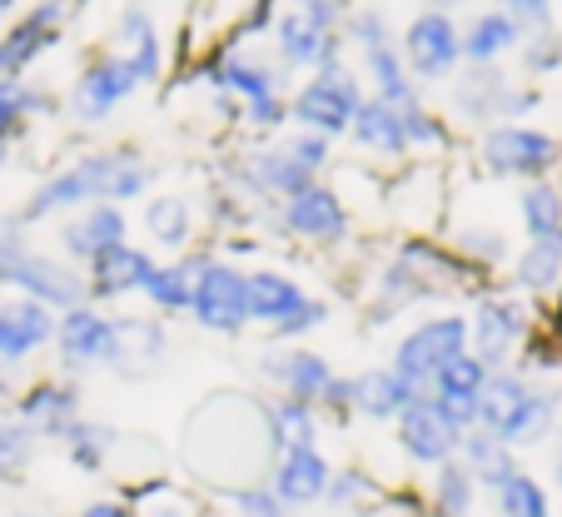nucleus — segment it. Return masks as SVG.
Returning a JSON list of instances; mask_svg holds the SVG:
<instances>
[{
    "label": "nucleus",
    "mask_w": 562,
    "mask_h": 517,
    "mask_svg": "<svg viewBox=\"0 0 562 517\" xmlns=\"http://www.w3.org/2000/svg\"><path fill=\"white\" fill-rule=\"evenodd\" d=\"M145 229H149V239H155V244H165V249H180V244L194 234L190 204L175 200V194H165V200H149V210H145Z\"/></svg>",
    "instance_id": "obj_40"
},
{
    "label": "nucleus",
    "mask_w": 562,
    "mask_h": 517,
    "mask_svg": "<svg viewBox=\"0 0 562 517\" xmlns=\"http://www.w3.org/2000/svg\"><path fill=\"white\" fill-rule=\"evenodd\" d=\"M363 70H369V80H373V90H379V100L389 110H414V105H424L418 100V90H414V75L404 70V55L393 50V45H379V50H363Z\"/></svg>",
    "instance_id": "obj_29"
},
{
    "label": "nucleus",
    "mask_w": 562,
    "mask_h": 517,
    "mask_svg": "<svg viewBox=\"0 0 562 517\" xmlns=\"http://www.w3.org/2000/svg\"><path fill=\"white\" fill-rule=\"evenodd\" d=\"M60 443H65V458H70L80 473H100V468L110 463V453H115L120 434L115 428H105V423H95V418H80Z\"/></svg>",
    "instance_id": "obj_34"
},
{
    "label": "nucleus",
    "mask_w": 562,
    "mask_h": 517,
    "mask_svg": "<svg viewBox=\"0 0 562 517\" xmlns=\"http://www.w3.org/2000/svg\"><path fill=\"white\" fill-rule=\"evenodd\" d=\"M284 149L289 159H294L299 169H308V175H318V169L329 165V139L324 135H314V130H299V135H284Z\"/></svg>",
    "instance_id": "obj_45"
},
{
    "label": "nucleus",
    "mask_w": 562,
    "mask_h": 517,
    "mask_svg": "<svg viewBox=\"0 0 562 517\" xmlns=\"http://www.w3.org/2000/svg\"><path fill=\"white\" fill-rule=\"evenodd\" d=\"M493 503H498V517H552V503H548V493H542V483L528 477L522 468L508 483L493 487Z\"/></svg>",
    "instance_id": "obj_39"
},
{
    "label": "nucleus",
    "mask_w": 562,
    "mask_h": 517,
    "mask_svg": "<svg viewBox=\"0 0 562 517\" xmlns=\"http://www.w3.org/2000/svg\"><path fill=\"white\" fill-rule=\"evenodd\" d=\"M477 155H483V169H493V175H542V169L558 165V139L542 135V130H528V125H493L488 135H483V145H477Z\"/></svg>",
    "instance_id": "obj_9"
},
{
    "label": "nucleus",
    "mask_w": 562,
    "mask_h": 517,
    "mask_svg": "<svg viewBox=\"0 0 562 517\" xmlns=\"http://www.w3.org/2000/svg\"><path fill=\"white\" fill-rule=\"evenodd\" d=\"M318 418H324V413H318L314 403H299V398L265 403L269 448H274V453H289V448H318Z\"/></svg>",
    "instance_id": "obj_24"
},
{
    "label": "nucleus",
    "mask_w": 562,
    "mask_h": 517,
    "mask_svg": "<svg viewBox=\"0 0 562 517\" xmlns=\"http://www.w3.org/2000/svg\"><path fill=\"white\" fill-rule=\"evenodd\" d=\"M55 353L70 373L120 369V328L95 304H75L55 318Z\"/></svg>",
    "instance_id": "obj_6"
},
{
    "label": "nucleus",
    "mask_w": 562,
    "mask_h": 517,
    "mask_svg": "<svg viewBox=\"0 0 562 517\" xmlns=\"http://www.w3.org/2000/svg\"><path fill=\"white\" fill-rule=\"evenodd\" d=\"M299 15H304L314 31L339 35V5H334V0H299Z\"/></svg>",
    "instance_id": "obj_50"
},
{
    "label": "nucleus",
    "mask_w": 562,
    "mask_h": 517,
    "mask_svg": "<svg viewBox=\"0 0 562 517\" xmlns=\"http://www.w3.org/2000/svg\"><path fill=\"white\" fill-rule=\"evenodd\" d=\"M194 269H200V259H184V265H155V274H149V284H145V299L159 308V314H190Z\"/></svg>",
    "instance_id": "obj_35"
},
{
    "label": "nucleus",
    "mask_w": 562,
    "mask_h": 517,
    "mask_svg": "<svg viewBox=\"0 0 562 517\" xmlns=\"http://www.w3.org/2000/svg\"><path fill=\"white\" fill-rule=\"evenodd\" d=\"M458 353H468V318L443 314V318H428V324H418L414 334L398 338L389 369L404 383H414L418 393H428V383H434Z\"/></svg>",
    "instance_id": "obj_5"
},
{
    "label": "nucleus",
    "mask_w": 562,
    "mask_h": 517,
    "mask_svg": "<svg viewBox=\"0 0 562 517\" xmlns=\"http://www.w3.org/2000/svg\"><path fill=\"white\" fill-rule=\"evenodd\" d=\"M522 210V229L532 234V239H562V190L548 180L528 184L518 200Z\"/></svg>",
    "instance_id": "obj_36"
},
{
    "label": "nucleus",
    "mask_w": 562,
    "mask_h": 517,
    "mask_svg": "<svg viewBox=\"0 0 562 517\" xmlns=\"http://www.w3.org/2000/svg\"><path fill=\"white\" fill-rule=\"evenodd\" d=\"M329 477H334V463L318 448H289V453H274L265 483L284 507H314L329 493Z\"/></svg>",
    "instance_id": "obj_12"
},
{
    "label": "nucleus",
    "mask_w": 562,
    "mask_h": 517,
    "mask_svg": "<svg viewBox=\"0 0 562 517\" xmlns=\"http://www.w3.org/2000/svg\"><path fill=\"white\" fill-rule=\"evenodd\" d=\"M353 145L359 149H373V155H404L408 149V135H404V115L389 110L383 100H363L353 110Z\"/></svg>",
    "instance_id": "obj_30"
},
{
    "label": "nucleus",
    "mask_w": 562,
    "mask_h": 517,
    "mask_svg": "<svg viewBox=\"0 0 562 517\" xmlns=\"http://www.w3.org/2000/svg\"><path fill=\"white\" fill-rule=\"evenodd\" d=\"M190 314L200 318L210 334H245L249 324V274H239L234 265H220L210 259L194 269V299Z\"/></svg>",
    "instance_id": "obj_7"
},
{
    "label": "nucleus",
    "mask_w": 562,
    "mask_h": 517,
    "mask_svg": "<svg viewBox=\"0 0 562 517\" xmlns=\"http://www.w3.org/2000/svg\"><path fill=\"white\" fill-rule=\"evenodd\" d=\"M130 149H105V155H86L80 165L60 169L55 180H45L41 190L25 200V224H35L41 214L50 210H86V204H110V184H115V175L130 165Z\"/></svg>",
    "instance_id": "obj_2"
},
{
    "label": "nucleus",
    "mask_w": 562,
    "mask_h": 517,
    "mask_svg": "<svg viewBox=\"0 0 562 517\" xmlns=\"http://www.w3.org/2000/svg\"><path fill=\"white\" fill-rule=\"evenodd\" d=\"M363 497H369V477L359 473V468H334V477H329V493H324V503L329 507H359Z\"/></svg>",
    "instance_id": "obj_46"
},
{
    "label": "nucleus",
    "mask_w": 562,
    "mask_h": 517,
    "mask_svg": "<svg viewBox=\"0 0 562 517\" xmlns=\"http://www.w3.org/2000/svg\"><path fill=\"white\" fill-rule=\"evenodd\" d=\"M498 5H503V15H508L518 31H538L542 35V31H548V21H552L548 0H498Z\"/></svg>",
    "instance_id": "obj_47"
},
{
    "label": "nucleus",
    "mask_w": 562,
    "mask_h": 517,
    "mask_svg": "<svg viewBox=\"0 0 562 517\" xmlns=\"http://www.w3.org/2000/svg\"><path fill=\"white\" fill-rule=\"evenodd\" d=\"M522 334H528V318H522V308L513 299H483L473 308V318H468V353L498 373V363L518 349Z\"/></svg>",
    "instance_id": "obj_14"
},
{
    "label": "nucleus",
    "mask_w": 562,
    "mask_h": 517,
    "mask_svg": "<svg viewBox=\"0 0 562 517\" xmlns=\"http://www.w3.org/2000/svg\"><path fill=\"white\" fill-rule=\"evenodd\" d=\"M224 497H229L234 517H289V507L269 493V483H239V487H229Z\"/></svg>",
    "instance_id": "obj_44"
},
{
    "label": "nucleus",
    "mask_w": 562,
    "mask_h": 517,
    "mask_svg": "<svg viewBox=\"0 0 562 517\" xmlns=\"http://www.w3.org/2000/svg\"><path fill=\"white\" fill-rule=\"evenodd\" d=\"M414 398H418V389L404 383L393 369H369V373H353L349 379V413L353 418L393 423Z\"/></svg>",
    "instance_id": "obj_21"
},
{
    "label": "nucleus",
    "mask_w": 562,
    "mask_h": 517,
    "mask_svg": "<svg viewBox=\"0 0 562 517\" xmlns=\"http://www.w3.org/2000/svg\"><path fill=\"white\" fill-rule=\"evenodd\" d=\"M518 35L522 31L503 11L477 15V21L468 25V35H463V60L468 65H493L503 50H513V45H518Z\"/></svg>",
    "instance_id": "obj_32"
},
{
    "label": "nucleus",
    "mask_w": 562,
    "mask_h": 517,
    "mask_svg": "<svg viewBox=\"0 0 562 517\" xmlns=\"http://www.w3.org/2000/svg\"><path fill=\"white\" fill-rule=\"evenodd\" d=\"M458 463L473 473L477 487H488V493L518 473V458H513V448H503L498 438L483 434V428H468V434L458 438Z\"/></svg>",
    "instance_id": "obj_25"
},
{
    "label": "nucleus",
    "mask_w": 562,
    "mask_h": 517,
    "mask_svg": "<svg viewBox=\"0 0 562 517\" xmlns=\"http://www.w3.org/2000/svg\"><path fill=\"white\" fill-rule=\"evenodd\" d=\"M210 85H220V90L245 100L249 125L269 130L284 120V100H279V90H274V70H265V65L249 60V55H224V60H214Z\"/></svg>",
    "instance_id": "obj_10"
},
{
    "label": "nucleus",
    "mask_w": 562,
    "mask_h": 517,
    "mask_svg": "<svg viewBox=\"0 0 562 517\" xmlns=\"http://www.w3.org/2000/svg\"><path fill=\"white\" fill-rule=\"evenodd\" d=\"M115 328H120V369H130V363L149 369L165 353V328L149 324V318H115Z\"/></svg>",
    "instance_id": "obj_41"
},
{
    "label": "nucleus",
    "mask_w": 562,
    "mask_h": 517,
    "mask_svg": "<svg viewBox=\"0 0 562 517\" xmlns=\"http://www.w3.org/2000/svg\"><path fill=\"white\" fill-rule=\"evenodd\" d=\"M349 35L363 45V50H379V45H393V35H389V25H383V15H379V11L353 15V21H349Z\"/></svg>",
    "instance_id": "obj_48"
},
{
    "label": "nucleus",
    "mask_w": 562,
    "mask_h": 517,
    "mask_svg": "<svg viewBox=\"0 0 562 517\" xmlns=\"http://www.w3.org/2000/svg\"><path fill=\"white\" fill-rule=\"evenodd\" d=\"M0 165H5V139H0Z\"/></svg>",
    "instance_id": "obj_57"
},
{
    "label": "nucleus",
    "mask_w": 562,
    "mask_h": 517,
    "mask_svg": "<svg viewBox=\"0 0 562 517\" xmlns=\"http://www.w3.org/2000/svg\"><path fill=\"white\" fill-rule=\"evenodd\" d=\"M552 477H558V483H562V448H558V463H552Z\"/></svg>",
    "instance_id": "obj_54"
},
{
    "label": "nucleus",
    "mask_w": 562,
    "mask_h": 517,
    "mask_svg": "<svg viewBox=\"0 0 562 517\" xmlns=\"http://www.w3.org/2000/svg\"><path fill=\"white\" fill-rule=\"evenodd\" d=\"M393 428H398V448H404L418 468H443L458 458V438L473 428V418L448 408V403H438L434 393H418V398L393 418Z\"/></svg>",
    "instance_id": "obj_3"
},
{
    "label": "nucleus",
    "mask_w": 562,
    "mask_h": 517,
    "mask_svg": "<svg viewBox=\"0 0 562 517\" xmlns=\"http://www.w3.org/2000/svg\"><path fill=\"white\" fill-rule=\"evenodd\" d=\"M488 379H493L488 363L473 359V353H458V359L448 363L434 383H428V393H434L438 403H448V408H458V413H468V418H473V403L483 398Z\"/></svg>",
    "instance_id": "obj_28"
},
{
    "label": "nucleus",
    "mask_w": 562,
    "mask_h": 517,
    "mask_svg": "<svg viewBox=\"0 0 562 517\" xmlns=\"http://www.w3.org/2000/svg\"><path fill=\"white\" fill-rule=\"evenodd\" d=\"M115 41L125 45V50H120V60L130 65L135 85L155 80V75H159V35H155V25H149V15L145 11H125V15H120V25H115Z\"/></svg>",
    "instance_id": "obj_31"
},
{
    "label": "nucleus",
    "mask_w": 562,
    "mask_h": 517,
    "mask_svg": "<svg viewBox=\"0 0 562 517\" xmlns=\"http://www.w3.org/2000/svg\"><path fill=\"white\" fill-rule=\"evenodd\" d=\"M274 41H279V55L289 65H314V70H329L339 65V35H324L304 21L299 11H284L274 25Z\"/></svg>",
    "instance_id": "obj_23"
},
{
    "label": "nucleus",
    "mask_w": 562,
    "mask_h": 517,
    "mask_svg": "<svg viewBox=\"0 0 562 517\" xmlns=\"http://www.w3.org/2000/svg\"><path fill=\"white\" fill-rule=\"evenodd\" d=\"M0 239H5V220H0Z\"/></svg>",
    "instance_id": "obj_58"
},
{
    "label": "nucleus",
    "mask_w": 562,
    "mask_h": 517,
    "mask_svg": "<svg viewBox=\"0 0 562 517\" xmlns=\"http://www.w3.org/2000/svg\"><path fill=\"white\" fill-rule=\"evenodd\" d=\"M0 284L5 289H21L31 304H45L55 314V308H75L86 304V274H75L70 265H60V259H45V254H35L31 244H21L15 234H5L0 239Z\"/></svg>",
    "instance_id": "obj_1"
},
{
    "label": "nucleus",
    "mask_w": 562,
    "mask_h": 517,
    "mask_svg": "<svg viewBox=\"0 0 562 517\" xmlns=\"http://www.w3.org/2000/svg\"><path fill=\"white\" fill-rule=\"evenodd\" d=\"M359 105H363L359 80H353L344 65H329V70H318L314 80L299 90L294 120L304 130H314V135L334 139V135H344V130L353 125V110H359Z\"/></svg>",
    "instance_id": "obj_8"
},
{
    "label": "nucleus",
    "mask_w": 562,
    "mask_h": 517,
    "mask_svg": "<svg viewBox=\"0 0 562 517\" xmlns=\"http://www.w3.org/2000/svg\"><path fill=\"white\" fill-rule=\"evenodd\" d=\"M35 463V434L21 418H0V483H21Z\"/></svg>",
    "instance_id": "obj_42"
},
{
    "label": "nucleus",
    "mask_w": 562,
    "mask_h": 517,
    "mask_svg": "<svg viewBox=\"0 0 562 517\" xmlns=\"http://www.w3.org/2000/svg\"><path fill=\"white\" fill-rule=\"evenodd\" d=\"M329 318L324 299H308L294 279L274 274V269H255L249 274V324H269L274 344L284 338H304L308 328H318Z\"/></svg>",
    "instance_id": "obj_4"
},
{
    "label": "nucleus",
    "mask_w": 562,
    "mask_h": 517,
    "mask_svg": "<svg viewBox=\"0 0 562 517\" xmlns=\"http://www.w3.org/2000/svg\"><path fill=\"white\" fill-rule=\"evenodd\" d=\"M463 60V35L443 11H424L404 31V70L418 80H443Z\"/></svg>",
    "instance_id": "obj_11"
},
{
    "label": "nucleus",
    "mask_w": 562,
    "mask_h": 517,
    "mask_svg": "<svg viewBox=\"0 0 562 517\" xmlns=\"http://www.w3.org/2000/svg\"><path fill=\"white\" fill-rule=\"evenodd\" d=\"M513 279L532 294L552 289L562 279V239H532L528 249L518 254V265H513Z\"/></svg>",
    "instance_id": "obj_38"
},
{
    "label": "nucleus",
    "mask_w": 562,
    "mask_h": 517,
    "mask_svg": "<svg viewBox=\"0 0 562 517\" xmlns=\"http://www.w3.org/2000/svg\"><path fill=\"white\" fill-rule=\"evenodd\" d=\"M130 90H135L130 65L120 60V55H105V60H95L86 75H80V85H75V115L80 120H105Z\"/></svg>",
    "instance_id": "obj_22"
},
{
    "label": "nucleus",
    "mask_w": 562,
    "mask_h": 517,
    "mask_svg": "<svg viewBox=\"0 0 562 517\" xmlns=\"http://www.w3.org/2000/svg\"><path fill=\"white\" fill-rule=\"evenodd\" d=\"M15 418H21L35 438H50V443H60L75 423H80V389H75L70 379H41V383H31V389L21 393V413H15Z\"/></svg>",
    "instance_id": "obj_15"
},
{
    "label": "nucleus",
    "mask_w": 562,
    "mask_h": 517,
    "mask_svg": "<svg viewBox=\"0 0 562 517\" xmlns=\"http://www.w3.org/2000/svg\"><path fill=\"white\" fill-rule=\"evenodd\" d=\"M448 5H453V0H428V11H443V15H448Z\"/></svg>",
    "instance_id": "obj_53"
},
{
    "label": "nucleus",
    "mask_w": 562,
    "mask_h": 517,
    "mask_svg": "<svg viewBox=\"0 0 562 517\" xmlns=\"http://www.w3.org/2000/svg\"><path fill=\"white\" fill-rule=\"evenodd\" d=\"M453 100H458V110H463V115H473V120H483V115H503L508 85H503V75L493 70V65H468V75L458 80Z\"/></svg>",
    "instance_id": "obj_33"
},
{
    "label": "nucleus",
    "mask_w": 562,
    "mask_h": 517,
    "mask_svg": "<svg viewBox=\"0 0 562 517\" xmlns=\"http://www.w3.org/2000/svg\"><path fill=\"white\" fill-rule=\"evenodd\" d=\"M45 344H55V314L50 308L31 304V299L0 304V363H5V369L35 359Z\"/></svg>",
    "instance_id": "obj_16"
},
{
    "label": "nucleus",
    "mask_w": 562,
    "mask_h": 517,
    "mask_svg": "<svg viewBox=\"0 0 562 517\" xmlns=\"http://www.w3.org/2000/svg\"><path fill=\"white\" fill-rule=\"evenodd\" d=\"M239 175H245L249 190H259V194H284V200H294V194H304L308 184H314V175H308V169H299L279 145H274V149H259V155H249Z\"/></svg>",
    "instance_id": "obj_26"
},
{
    "label": "nucleus",
    "mask_w": 562,
    "mask_h": 517,
    "mask_svg": "<svg viewBox=\"0 0 562 517\" xmlns=\"http://www.w3.org/2000/svg\"><path fill=\"white\" fill-rule=\"evenodd\" d=\"M428 517H434V513H428Z\"/></svg>",
    "instance_id": "obj_59"
},
{
    "label": "nucleus",
    "mask_w": 562,
    "mask_h": 517,
    "mask_svg": "<svg viewBox=\"0 0 562 517\" xmlns=\"http://www.w3.org/2000/svg\"><path fill=\"white\" fill-rule=\"evenodd\" d=\"M552 418H558V398H552V393H542V389H528L518 403H513L508 418L498 423V434H493V438H498L503 448H513V453H518V448L538 443V438L548 434Z\"/></svg>",
    "instance_id": "obj_27"
},
{
    "label": "nucleus",
    "mask_w": 562,
    "mask_h": 517,
    "mask_svg": "<svg viewBox=\"0 0 562 517\" xmlns=\"http://www.w3.org/2000/svg\"><path fill=\"white\" fill-rule=\"evenodd\" d=\"M41 110H50V100L41 90H25L21 80H0V139H11L21 130V120L41 115Z\"/></svg>",
    "instance_id": "obj_43"
},
{
    "label": "nucleus",
    "mask_w": 562,
    "mask_h": 517,
    "mask_svg": "<svg viewBox=\"0 0 562 517\" xmlns=\"http://www.w3.org/2000/svg\"><path fill=\"white\" fill-rule=\"evenodd\" d=\"M135 513L139 517H194L190 503H184V497H175V493H165V487H149V497H139Z\"/></svg>",
    "instance_id": "obj_49"
},
{
    "label": "nucleus",
    "mask_w": 562,
    "mask_h": 517,
    "mask_svg": "<svg viewBox=\"0 0 562 517\" xmlns=\"http://www.w3.org/2000/svg\"><path fill=\"white\" fill-rule=\"evenodd\" d=\"M11 5H15V0H0V15H5V11H11Z\"/></svg>",
    "instance_id": "obj_56"
},
{
    "label": "nucleus",
    "mask_w": 562,
    "mask_h": 517,
    "mask_svg": "<svg viewBox=\"0 0 562 517\" xmlns=\"http://www.w3.org/2000/svg\"><path fill=\"white\" fill-rule=\"evenodd\" d=\"M473 503H477V483L458 458L434 468V517H468Z\"/></svg>",
    "instance_id": "obj_37"
},
{
    "label": "nucleus",
    "mask_w": 562,
    "mask_h": 517,
    "mask_svg": "<svg viewBox=\"0 0 562 517\" xmlns=\"http://www.w3.org/2000/svg\"><path fill=\"white\" fill-rule=\"evenodd\" d=\"M259 373H265L269 383L279 389V398H299V403H314L318 408V398L329 393V383H334V369H329V359L324 353H314V349H269L265 359H259Z\"/></svg>",
    "instance_id": "obj_13"
},
{
    "label": "nucleus",
    "mask_w": 562,
    "mask_h": 517,
    "mask_svg": "<svg viewBox=\"0 0 562 517\" xmlns=\"http://www.w3.org/2000/svg\"><path fill=\"white\" fill-rule=\"evenodd\" d=\"M125 229H130V220L120 204H86L80 220H70L60 229V244L70 259H86L90 265V259H100L105 249H120V244H125Z\"/></svg>",
    "instance_id": "obj_20"
},
{
    "label": "nucleus",
    "mask_w": 562,
    "mask_h": 517,
    "mask_svg": "<svg viewBox=\"0 0 562 517\" xmlns=\"http://www.w3.org/2000/svg\"><path fill=\"white\" fill-rule=\"evenodd\" d=\"M149 274H155V259L145 249H105L100 259H90L86 274V299H125V294H145Z\"/></svg>",
    "instance_id": "obj_19"
},
{
    "label": "nucleus",
    "mask_w": 562,
    "mask_h": 517,
    "mask_svg": "<svg viewBox=\"0 0 562 517\" xmlns=\"http://www.w3.org/2000/svg\"><path fill=\"white\" fill-rule=\"evenodd\" d=\"M194 517H234V513H194Z\"/></svg>",
    "instance_id": "obj_55"
},
{
    "label": "nucleus",
    "mask_w": 562,
    "mask_h": 517,
    "mask_svg": "<svg viewBox=\"0 0 562 517\" xmlns=\"http://www.w3.org/2000/svg\"><path fill=\"white\" fill-rule=\"evenodd\" d=\"M60 15H65L60 0H45V5H35L25 21H15L11 31L0 35V80H21L25 65H31L35 55H41L45 45L55 41V31H60Z\"/></svg>",
    "instance_id": "obj_18"
},
{
    "label": "nucleus",
    "mask_w": 562,
    "mask_h": 517,
    "mask_svg": "<svg viewBox=\"0 0 562 517\" xmlns=\"http://www.w3.org/2000/svg\"><path fill=\"white\" fill-rule=\"evenodd\" d=\"M284 229L308 244H339L349 234V214L329 184H308L304 194L284 200Z\"/></svg>",
    "instance_id": "obj_17"
},
{
    "label": "nucleus",
    "mask_w": 562,
    "mask_h": 517,
    "mask_svg": "<svg viewBox=\"0 0 562 517\" xmlns=\"http://www.w3.org/2000/svg\"><path fill=\"white\" fill-rule=\"evenodd\" d=\"M80 517H139L135 503H120V497H95V503L80 507Z\"/></svg>",
    "instance_id": "obj_51"
},
{
    "label": "nucleus",
    "mask_w": 562,
    "mask_h": 517,
    "mask_svg": "<svg viewBox=\"0 0 562 517\" xmlns=\"http://www.w3.org/2000/svg\"><path fill=\"white\" fill-rule=\"evenodd\" d=\"M468 249H483V254H493V259H498L503 239H498V234H468Z\"/></svg>",
    "instance_id": "obj_52"
}]
</instances>
